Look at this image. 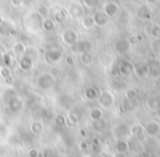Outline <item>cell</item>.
<instances>
[{
  "instance_id": "30bf717a",
  "label": "cell",
  "mask_w": 160,
  "mask_h": 157,
  "mask_svg": "<svg viewBox=\"0 0 160 157\" xmlns=\"http://www.w3.org/2000/svg\"><path fill=\"white\" fill-rule=\"evenodd\" d=\"M103 12H104V14L109 19H113L118 12V5H116L115 3H112V1L111 3H105L104 7H103Z\"/></svg>"
},
{
  "instance_id": "1f68e13d",
  "label": "cell",
  "mask_w": 160,
  "mask_h": 157,
  "mask_svg": "<svg viewBox=\"0 0 160 157\" xmlns=\"http://www.w3.org/2000/svg\"><path fill=\"white\" fill-rule=\"evenodd\" d=\"M0 76L2 78H6L8 76H11V71H10L9 67L6 66H1L0 67Z\"/></svg>"
},
{
  "instance_id": "9c48e42d",
  "label": "cell",
  "mask_w": 160,
  "mask_h": 157,
  "mask_svg": "<svg viewBox=\"0 0 160 157\" xmlns=\"http://www.w3.org/2000/svg\"><path fill=\"white\" fill-rule=\"evenodd\" d=\"M134 66L127 60H123L118 66V71L122 76H129L132 73H134Z\"/></svg>"
},
{
  "instance_id": "74e56055",
  "label": "cell",
  "mask_w": 160,
  "mask_h": 157,
  "mask_svg": "<svg viewBox=\"0 0 160 157\" xmlns=\"http://www.w3.org/2000/svg\"><path fill=\"white\" fill-rule=\"evenodd\" d=\"M34 53H35V50H34V47H32V46H25L24 55L30 56V57H31V56L33 55Z\"/></svg>"
},
{
  "instance_id": "4fadbf2b",
  "label": "cell",
  "mask_w": 160,
  "mask_h": 157,
  "mask_svg": "<svg viewBox=\"0 0 160 157\" xmlns=\"http://www.w3.org/2000/svg\"><path fill=\"white\" fill-rule=\"evenodd\" d=\"M103 115H104V112H103V109L101 107H94L90 110L89 112V119L91 120L92 122L98 121V120L103 119Z\"/></svg>"
},
{
  "instance_id": "7402d4cb",
  "label": "cell",
  "mask_w": 160,
  "mask_h": 157,
  "mask_svg": "<svg viewBox=\"0 0 160 157\" xmlns=\"http://www.w3.org/2000/svg\"><path fill=\"white\" fill-rule=\"evenodd\" d=\"M134 71H135L139 77H144V76H146L147 74L150 71V68H149L148 65H140V66L136 67V68L134 69Z\"/></svg>"
},
{
  "instance_id": "6da1fadb",
  "label": "cell",
  "mask_w": 160,
  "mask_h": 157,
  "mask_svg": "<svg viewBox=\"0 0 160 157\" xmlns=\"http://www.w3.org/2000/svg\"><path fill=\"white\" fill-rule=\"evenodd\" d=\"M98 98H99V104H100V107L102 109L111 108L113 106L114 101H115L114 95L110 90H104L102 92H100Z\"/></svg>"
},
{
  "instance_id": "d4e9b609",
  "label": "cell",
  "mask_w": 160,
  "mask_h": 157,
  "mask_svg": "<svg viewBox=\"0 0 160 157\" xmlns=\"http://www.w3.org/2000/svg\"><path fill=\"white\" fill-rule=\"evenodd\" d=\"M48 13H49V9L47 6L45 5H40L38 8V14L41 18H48Z\"/></svg>"
},
{
  "instance_id": "44dd1931",
  "label": "cell",
  "mask_w": 160,
  "mask_h": 157,
  "mask_svg": "<svg viewBox=\"0 0 160 157\" xmlns=\"http://www.w3.org/2000/svg\"><path fill=\"white\" fill-rule=\"evenodd\" d=\"M92 60H93V57H92V55L90 54V52L80 54V62L82 63L85 66H89L92 63Z\"/></svg>"
},
{
  "instance_id": "8fae6325",
  "label": "cell",
  "mask_w": 160,
  "mask_h": 157,
  "mask_svg": "<svg viewBox=\"0 0 160 157\" xmlns=\"http://www.w3.org/2000/svg\"><path fill=\"white\" fill-rule=\"evenodd\" d=\"M93 20L94 24L98 25V27H105L109 23V18L102 11H97L93 14Z\"/></svg>"
},
{
  "instance_id": "836d02e7",
  "label": "cell",
  "mask_w": 160,
  "mask_h": 157,
  "mask_svg": "<svg viewBox=\"0 0 160 157\" xmlns=\"http://www.w3.org/2000/svg\"><path fill=\"white\" fill-rule=\"evenodd\" d=\"M127 41H128L129 45H136V44H138V43H139L140 38H139V35H136V34H133V35L129 36V39H128Z\"/></svg>"
},
{
  "instance_id": "60d3db41",
  "label": "cell",
  "mask_w": 160,
  "mask_h": 157,
  "mask_svg": "<svg viewBox=\"0 0 160 157\" xmlns=\"http://www.w3.org/2000/svg\"><path fill=\"white\" fill-rule=\"evenodd\" d=\"M79 146H80V149H82V150H87L88 148H89L87 142H80Z\"/></svg>"
},
{
  "instance_id": "f35d334b",
  "label": "cell",
  "mask_w": 160,
  "mask_h": 157,
  "mask_svg": "<svg viewBox=\"0 0 160 157\" xmlns=\"http://www.w3.org/2000/svg\"><path fill=\"white\" fill-rule=\"evenodd\" d=\"M3 81H5V84L7 86H12V84H13V77L12 76H8V77L3 78Z\"/></svg>"
},
{
  "instance_id": "7dc6e473",
  "label": "cell",
  "mask_w": 160,
  "mask_h": 157,
  "mask_svg": "<svg viewBox=\"0 0 160 157\" xmlns=\"http://www.w3.org/2000/svg\"><path fill=\"white\" fill-rule=\"evenodd\" d=\"M72 157H76V156H72Z\"/></svg>"
},
{
  "instance_id": "d6a6232c",
  "label": "cell",
  "mask_w": 160,
  "mask_h": 157,
  "mask_svg": "<svg viewBox=\"0 0 160 157\" xmlns=\"http://www.w3.org/2000/svg\"><path fill=\"white\" fill-rule=\"evenodd\" d=\"M40 156V150L36 147H31L28 150V157H38Z\"/></svg>"
},
{
  "instance_id": "ab89813d",
  "label": "cell",
  "mask_w": 160,
  "mask_h": 157,
  "mask_svg": "<svg viewBox=\"0 0 160 157\" xmlns=\"http://www.w3.org/2000/svg\"><path fill=\"white\" fill-rule=\"evenodd\" d=\"M10 1H11V5L13 7H20L24 3V0H10Z\"/></svg>"
},
{
  "instance_id": "83f0119b",
  "label": "cell",
  "mask_w": 160,
  "mask_h": 157,
  "mask_svg": "<svg viewBox=\"0 0 160 157\" xmlns=\"http://www.w3.org/2000/svg\"><path fill=\"white\" fill-rule=\"evenodd\" d=\"M67 123V120H66V117L62 114H58L55 117V124L57 126H59V128H62V126H65Z\"/></svg>"
},
{
  "instance_id": "b9f144b4",
  "label": "cell",
  "mask_w": 160,
  "mask_h": 157,
  "mask_svg": "<svg viewBox=\"0 0 160 157\" xmlns=\"http://www.w3.org/2000/svg\"><path fill=\"white\" fill-rule=\"evenodd\" d=\"M66 62H67V64L68 65H73V63H75V60H73V57L71 55H69V56H67L66 57Z\"/></svg>"
},
{
  "instance_id": "4316f807",
  "label": "cell",
  "mask_w": 160,
  "mask_h": 157,
  "mask_svg": "<svg viewBox=\"0 0 160 157\" xmlns=\"http://www.w3.org/2000/svg\"><path fill=\"white\" fill-rule=\"evenodd\" d=\"M137 95H138V92L135 88H128L125 91V98H126L127 100H129V101L135 99V98L137 97Z\"/></svg>"
},
{
  "instance_id": "e575fe53",
  "label": "cell",
  "mask_w": 160,
  "mask_h": 157,
  "mask_svg": "<svg viewBox=\"0 0 160 157\" xmlns=\"http://www.w3.org/2000/svg\"><path fill=\"white\" fill-rule=\"evenodd\" d=\"M42 155H43V157H54V155H55L54 148H52V147L45 148V149L43 150Z\"/></svg>"
},
{
  "instance_id": "484cf974",
  "label": "cell",
  "mask_w": 160,
  "mask_h": 157,
  "mask_svg": "<svg viewBox=\"0 0 160 157\" xmlns=\"http://www.w3.org/2000/svg\"><path fill=\"white\" fill-rule=\"evenodd\" d=\"M1 62H2V66L10 67L12 65V56L10 53H3L1 56Z\"/></svg>"
},
{
  "instance_id": "603a6c76",
  "label": "cell",
  "mask_w": 160,
  "mask_h": 157,
  "mask_svg": "<svg viewBox=\"0 0 160 157\" xmlns=\"http://www.w3.org/2000/svg\"><path fill=\"white\" fill-rule=\"evenodd\" d=\"M105 126H107V122H105L103 119L98 120V121H94L93 123H92V128H93L94 131H97V132L103 131L105 128Z\"/></svg>"
},
{
  "instance_id": "d590c367",
  "label": "cell",
  "mask_w": 160,
  "mask_h": 157,
  "mask_svg": "<svg viewBox=\"0 0 160 157\" xmlns=\"http://www.w3.org/2000/svg\"><path fill=\"white\" fill-rule=\"evenodd\" d=\"M9 29L10 28L6 27L5 23L3 24H0V35L1 36H6L9 34Z\"/></svg>"
},
{
  "instance_id": "4dcf8cb0",
  "label": "cell",
  "mask_w": 160,
  "mask_h": 157,
  "mask_svg": "<svg viewBox=\"0 0 160 157\" xmlns=\"http://www.w3.org/2000/svg\"><path fill=\"white\" fill-rule=\"evenodd\" d=\"M64 19H65L64 11H57V12H55V16H54L53 20L55 21L56 23H60V22L64 21Z\"/></svg>"
},
{
  "instance_id": "f6af8a7d",
  "label": "cell",
  "mask_w": 160,
  "mask_h": 157,
  "mask_svg": "<svg viewBox=\"0 0 160 157\" xmlns=\"http://www.w3.org/2000/svg\"><path fill=\"white\" fill-rule=\"evenodd\" d=\"M3 23H5V22H3V19L0 17V24H3Z\"/></svg>"
},
{
  "instance_id": "9a60e30c",
  "label": "cell",
  "mask_w": 160,
  "mask_h": 157,
  "mask_svg": "<svg viewBox=\"0 0 160 157\" xmlns=\"http://www.w3.org/2000/svg\"><path fill=\"white\" fill-rule=\"evenodd\" d=\"M129 43L127 40H118L115 43V51L120 54H125L129 50Z\"/></svg>"
},
{
  "instance_id": "ee69618b",
  "label": "cell",
  "mask_w": 160,
  "mask_h": 157,
  "mask_svg": "<svg viewBox=\"0 0 160 157\" xmlns=\"http://www.w3.org/2000/svg\"><path fill=\"white\" fill-rule=\"evenodd\" d=\"M147 1H149V3H157L159 0H147Z\"/></svg>"
},
{
  "instance_id": "bcb514c9",
  "label": "cell",
  "mask_w": 160,
  "mask_h": 157,
  "mask_svg": "<svg viewBox=\"0 0 160 157\" xmlns=\"http://www.w3.org/2000/svg\"><path fill=\"white\" fill-rule=\"evenodd\" d=\"M127 157H134V156H127Z\"/></svg>"
},
{
  "instance_id": "e0dca14e",
  "label": "cell",
  "mask_w": 160,
  "mask_h": 157,
  "mask_svg": "<svg viewBox=\"0 0 160 157\" xmlns=\"http://www.w3.org/2000/svg\"><path fill=\"white\" fill-rule=\"evenodd\" d=\"M94 20H93V16H85L81 18V27L86 30L92 29L94 27Z\"/></svg>"
},
{
  "instance_id": "5b68a950",
  "label": "cell",
  "mask_w": 160,
  "mask_h": 157,
  "mask_svg": "<svg viewBox=\"0 0 160 157\" xmlns=\"http://www.w3.org/2000/svg\"><path fill=\"white\" fill-rule=\"evenodd\" d=\"M129 135L135 139H137L138 141H144L146 139V133H145V128L142 124L140 123H135L134 125H132L129 128Z\"/></svg>"
},
{
  "instance_id": "2e32d148",
  "label": "cell",
  "mask_w": 160,
  "mask_h": 157,
  "mask_svg": "<svg viewBox=\"0 0 160 157\" xmlns=\"http://www.w3.org/2000/svg\"><path fill=\"white\" fill-rule=\"evenodd\" d=\"M43 130H44V124L38 120H35L30 124V131H31L32 134L40 135L43 132Z\"/></svg>"
},
{
  "instance_id": "3957f363",
  "label": "cell",
  "mask_w": 160,
  "mask_h": 157,
  "mask_svg": "<svg viewBox=\"0 0 160 157\" xmlns=\"http://www.w3.org/2000/svg\"><path fill=\"white\" fill-rule=\"evenodd\" d=\"M62 52L60 50H56V49H52L48 51L45 52L44 54V58L48 64H57L62 60Z\"/></svg>"
},
{
  "instance_id": "7a4b0ae2",
  "label": "cell",
  "mask_w": 160,
  "mask_h": 157,
  "mask_svg": "<svg viewBox=\"0 0 160 157\" xmlns=\"http://www.w3.org/2000/svg\"><path fill=\"white\" fill-rule=\"evenodd\" d=\"M54 82H55V79H54V76L52 74H42L38 78L36 85L41 90H48L53 87Z\"/></svg>"
},
{
  "instance_id": "7c38bea8",
  "label": "cell",
  "mask_w": 160,
  "mask_h": 157,
  "mask_svg": "<svg viewBox=\"0 0 160 157\" xmlns=\"http://www.w3.org/2000/svg\"><path fill=\"white\" fill-rule=\"evenodd\" d=\"M32 66H33V60H32V58L30 57V56L24 55L19 60V68H20L21 71H29L30 69L32 68Z\"/></svg>"
},
{
  "instance_id": "5bb4252c",
  "label": "cell",
  "mask_w": 160,
  "mask_h": 157,
  "mask_svg": "<svg viewBox=\"0 0 160 157\" xmlns=\"http://www.w3.org/2000/svg\"><path fill=\"white\" fill-rule=\"evenodd\" d=\"M129 149V143L124 139H120L115 144V153H123L126 154Z\"/></svg>"
},
{
  "instance_id": "ffe728a7",
  "label": "cell",
  "mask_w": 160,
  "mask_h": 157,
  "mask_svg": "<svg viewBox=\"0 0 160 157\" xmlns=\"http://www.w3.org/2000/svg\"><path fill=\"white\" fill-rule=\"evenodd\" d=\"M42 28L44 31L46 32H51L55 29V21L53 19L49 18H45L44 20L42 21Z\"/></svg>"
},
{
  "instance_id": "d6986e66",
  "label": "cell",
  "mask_w": 160,
  "mask_h": 157,
  "mask_svg": "<svg viewBox=\"0 0 160 157\" xmlns=\"http://www.w3.org/2000/svg\"><path fill=\"white\" fill-rule=\"evenodd\" d=\"M99 95H100V92H99L94 87H89V88H87L85 91V97H86V99H88V100L97 99V98L99 97Z\"/></svg>"
},
{
  "instance_id": "7bdbcfd3",
  "label": "cell",
  "mask_w": 160,
  "mask_h": 157,
  "mask_svg": "<svg viewBox=\"0 0 160 157\" xmlns=\"http://www.w3.org/2000/svg\"><path fill=\"white\" fill-rule=\"evenodd\" d=\"M113 157H127L126 154H123V153H115Z\"/></svg>"
},
{
  "instance_id": "277c9868",
  "label": "cell",
  "mask_w": 160,
  "mask_h": 157,
  "mask_svg": "<svg viewBox=\"0 0 160 157\" xmlns=\"http://www.w3.org/2000/svg\"><path fill=\"white\" fill-rule=\"evenodd\" d=\"M145 128V133L149 137H157L160 134V123L156 120L147 122Z\"/></svg>"
},
{
  "instance_id": "8992f818",
  "label": "cell",
  "mask_w": 160,
  "mask_h": 157,
  "mask_svg": "<svg viewBox=\"0 0 160 157\" xmlns=\"http://www.w3.org/2000/svg\"><path fill=\"white\" fill-rule=\"evenodd\" d=\"M62 41L66 45L72 46L76 42L78 41V34L77 32L72 31V30H66L62 33Z\"/></svg>"
},
{
  "instance_id": "f1b7e54d",
  "label": "cell",
  "mask_w": 160,
  "mask_h": 157,
  "mask_svg": "<svg viewBox=\"0 0 160 157\" xmlns=\"http://www.w3.org/2000/svg\"><path fill=\"white\" fill-rule=\"evenodd\" d=\"M150 36L152 39H160V27L159 25H153L152 28L150 29Z\"/></svg>"
},
{
  "instance_id": "cb8c5ba5",
  "label": "cell",
  "mask_w": 160,
  "mask_h": 157,
  "mask_svg": "<svg viewBox=\"0 0 160 157\" xmlns=\"http://www.w3.org/2000/svg\"><path fill=\"white\" fill-rule=\"evenodd\" d=\"M66 120L71 125H77V124L79 123V117H78L76 112H69L68 114L66 115Z\"/></svg>"
},
{
  "instance_id": "f546056e",
  "label": "cell",
  "mask_w": 160,
  "mask_h": 157,
  "mask_svg": "<svg viewBox=\"0 0 160 157\" xmlns=\"http://www.w3.org/2000/svg\"><path fill=\"white\" fill-rule=\"evenodd\" d=\"M148 107L151 109V110H156L160 107V102L157 98H150L148 100Z\"/></svg>"
},
{
  "instance_id": "8d00e7d4",
  "label": "cell",
  "mask_w": 160,
  "mask_h": 157,
  "mask_svg": "<svg viewBox=\"0 0 160 157\" xmlns=\"http://www.w3.org/2000/svg\"><path fill=\"white\" fill-rule=\"evenodd\" d=\"M83 3L88 8H94L98 5V0H83Z\"/></svg>"
},
{
  "instance_id": "ac0fdd59",
  "label": "cell",
  "mask_w": 160,
  "mask_h": 157,
  "mask_svg": "<svg viewBox=\"0 0 160 157\" xmlns=\"http://www.w3.org/2000/svg\"><path fill=\"white\" fill-rule=\"evenodd\" d=\"M24 51H25V45H24V43L21 42V41L16 42L13 44V46H12V53H13L14 55H17V56L24 54Z\"/></svg>"
},
{
  "instance_id": "52a82bcc",
  "label": "cell",
  "mask_w": 160,
  "mask_h": 157,
  "mask_svg": "<svg viewBox=\"0 0 160 157\" xmlns=\"http://www.w3.org/2000/svg\"><path fill=\"white\" fill-rule=\"evenodd\" d=\"M73 53L76 54H82V53H87L91 50V44H90L88 41H77L75 44L71 46Z\"/></svg>"
},
{
  "instance_id": "ba28073f",
  "label": "cell",
  "mask_w": 160,
  "mask_h": 157,
  "mask_svg": "<svg viewBox=\"0 0 160 157\" xmlns=\"http://www.w3.org/2000/svg\"><path fill=\"white\" fill-rule=\"evenodd\" d=\"M22 108V100L17 96H12L8 99V109L11 112H18Z\"/></svg>"
}]
</instances>
